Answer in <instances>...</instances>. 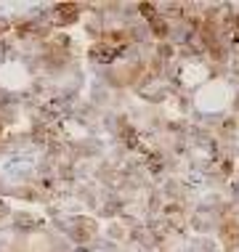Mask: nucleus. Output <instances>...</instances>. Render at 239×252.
Segmentation results:
<instances>
[{
    "mask_svg": "<svg viewBox=\"0 0 239 252\" xmlns=\"http://www.w3.org/2000/svg\"><path fill=\"white\" fill-rule=\"evenodd\" d=\"M223 244H226V250H231V252L239 247V223H234V220L223 223Z\"/></svg>",
    "mask_w": 239,
    "mask_h": 252,
    "instance_id": "nucleus-1",
    "label": "nucleus"
},
{
    "mask_svg": "<svg viewBox=\"0 0 239 252\" xmlns=\"http://www.w3.org/2000/svg\"><path fill=\"white\" fill-rule=\"evenodd\" d=\"M56 16H59V22H72V19L77 16V5H72V3L59 5V8H56Z\"/></svg>",
    "mask_w": 239,
    "mask_h": 252,
    "instance_id": "nucleus-2",
    "label": "nucleus"
},
{
    "mask_svg": "<svg viewBox=\"0 0 239 252\" xmlns=\"http://www.w3.org/2000/svg\"><path fill=\"white\" fill-rule=\"evenodd\" d=\"M93 56L99 59V61H112L114 56H117V51H114V48H109V45H104V43H101V45H96V48H93Z\"/></svg>",
    "mask_w": 239,
    "mask_h": 252,
    "instance_id": "nucleus-3",
    "label": "nucleus"
}]
</instances>
